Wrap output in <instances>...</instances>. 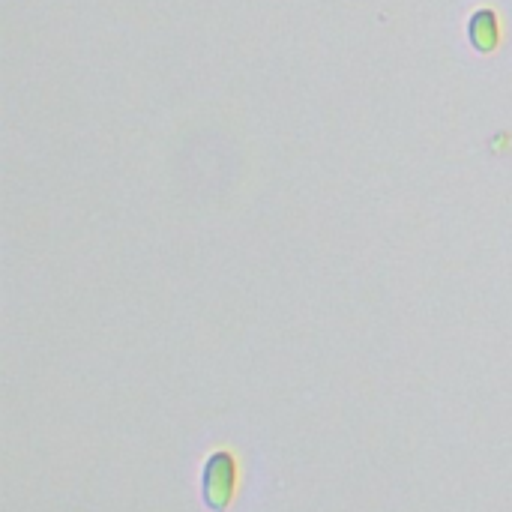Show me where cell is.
I'll use <instances>...</instances> for the list:
<instances>
[{"label":"cell","mask_w":512,"mask_h":512,"mask_svg":"<svg viewBox=\"0 0 512 512\" xmlns=\"http://www.w3.org/2000/svg\"><path fill=\"white\" fill-rule=\"evenodd\" d=\"M237 492V459L228 450H216L207 456L201 471V498L210 512H225Z\"/></svg>","instance_id":"cell-1"},{"label":"cell","mask_w":512,"mask_h":512,"mask_svg":"<svg viewBox=\"0 0 512 512\" xmlns=\"http://www.w3.org/2000/svg\"><path fill=\"white\" fill-rule=\"evenodd\" d=\"M468 39H471V48L480 51V54H492L498 51L501 45V21H498V12L483 6L471 15L468 21Z\"/></svg>","instance_id":"cell-2"}]
</instances>
